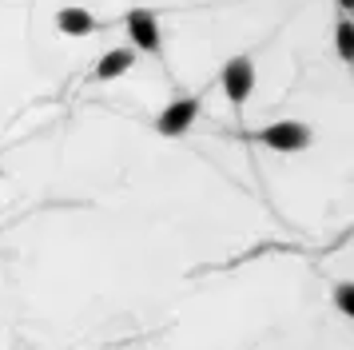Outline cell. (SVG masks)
<instances>
[{
    "instance_id": "cell-1",
    "label": "cell",
    "mask_w": 354,
    "mask_h": 350,
    "mask_svg": "<svg viewBox=\"0 0 354 350\" xmlns=\"http://www.w3.org/2000/svg\"><path fill=\"white\" fill-rule=\"evenodd\" d=\"M219 84H223L227 100H231L235 108H243L247 95H251V88H255V64H251V56H235V60H227L223 72H219Z\"/></svg>"
},
{
    "instance_id": "cell-2",
    "label": "cell",
    "mask_w": 354,
    "mask_h": 350,
    "mask_svg": "<svg viewBox=\"0 0 354 350\" xmlns=\"http://www.w3.org/2000/svg\"><path fill=\"white\" fill-rule=\"evenodd\" d=\"M259 143H267L271 151H303L310 147V127L303 120H279L259 131Z\"/></svg>"
},
{
    "instance_id": "cell-3",
    "label": "cell",
    "mask_w": 354,
    "mask_h": 350,
    "mask_svg": "<svg viewBox=\"0 0 354 350\" xmlns=\"http://www.w3.org/2000/svg\"><path fill=\"white\" fill-rule=\"evenodd\" d=\"M124 24H128L131 48H140V52H160V48H163L160 20H156L151 8H131V12L124 16Z\"/></svg>"
},
{
    "instance_id": "cell-4",
    "label": "cell",
    "mask_w": 354,
    "mask_h": 350,
    "mask_svg": "<svg viewBox=\"0 0 354 350\" xmlns=\"http://www.w3.org/2000/svg\"><path fill=\"white\" fill-rule=\"evenodd\" d=\"M195 116H199V100H176V104H167L163 116L156 120V131H160V136H183V131L195 124Z\"/></svg>"
},
{
    "instance_id": "cell-5",
    "label": "cell",
    "mask_w": 354,
    "mask_h": 350,
    "mask_svg": "<svg viewBox=\"0 0 354 350\" xmlns=\"http://www.w3.org/2000/svg\"><path fill=\"white\" fill-rule=\"evenodd\" d=\"M56 28L64 32V36H92L100 28V20L88 8H80V4H68V8L56 12Z\"/></svg>"
},
{
    "instance_id": "cell-6",
    "label": "cell",
    "mask_w": 354,
    "mask_h": 350,
    "mask_svg": "<svg viewBox=\"0 0 354 350\" xmlns=\"http://www.w3.org/2000/svg\"><path fill=\"white\" fill-rule=\"evenodd\" d=\"M128 68H136V48H112L96 60V72L92 80H120Z\"/></svg>"
},
{
    "instance_id": "cell-7",
    "label": "cell",
    "mask_w": 354,
    "mask_h": 350,
    "mask_svg": "<svg viewBox=\"0 0 354 350\" xmlns=\"http://www.w3.org/2000/svg\"><path fill=\"white\" fill-rule=\"evenodd\" d=\"M335 36H338V56L351 64L354 60V28H351V20H338Z\"/></svg>"
},
{
    "instance_id": "cell-8",
    "label": "cell",
    "mask_w": 354,
    "mask_h": 350,
    "mask_svg": "<svg viewBox=\"0 0 354 350\" xmlns=\"http://www.w3.org/2000/svg\"><path fill=\"white\" fill-rule=\"evenodd\" d=\"M335 302H338V311L346 318H354V286L351 283H338L335 286Z\"/></svg>"
},
{
    "instance_id": "cell-9",
    "label": "cell",
    "mask_w": 354,
    "mask_h": 350,
    "mask_svg": "<svg viewBox=\"0 0 354 350\" xmlns=\"http://www.w3.org/2000/svg\"><path fill=\"white\" fill-rule=\"evenodd\" d=\"M338 8H342V12H351V8H354V0H338Z\"/></svg>"
}]
</instances>
